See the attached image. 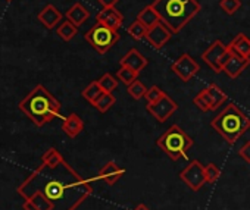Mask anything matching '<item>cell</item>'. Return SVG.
Returning <instances> with one entry per match:
<instances>
[{
  "instance_id": "obj_1",
  "label": "cell",
  "mask_w": 250,
  "mask_h": 210,
  "mask_svg": "<svg viewBox=\"0 0 250 210\" xmlns=\"http://www.w3.org/2000/svg\"><path fill=\"white\" fill-rule=\"evenodd\" d=\"M17 191L25 200L43 194L52 203V210H75L93 194V187L63 160L56 166L42 162Z\"/></svg>"
},
{
  "instance_id": "obj_2",
  "label": "cell",
  "mask_w": 250,
  "mask_h": 210,
  "mask_svg": "<svg viewBox=\"0 0 250 210\" xmlns=\"http://www.w3.org/2000/svg\"><path fill=\"white\" fill-rule=\"evenodd\" d=\"M18 106L37 127H43L58 118L62 108L61 101L42 84L36 85Z\"/></svg>"
},
{
  "instance_id": "obj_3",
  "label": "cell",
  "mask_w": 250,
  "mask_h": 210,
  "mask_svg": "<svg viewBox=\"0 0 250 210\" xmlns=\"http://www.w3.org/2000/svg\"><path fill=\"white\" fill-rule=\"evenodd\" d=\"M153 6L172 33H180L200 12L197 0H156Z\"/></svg>"
},
{
  "instance_id": "obj_4",
  "label": "cell",
  "mask_w": 250,
  "mask_h": 210,
  "mask_svg": "<svg viewBox=\"0 0 250 210\" xmlns=\"http://www.w3.org/2000/svg\"><path fill=\"white\" fill-rule=\"evenodd\" d=\"M210 127L228 144H234L250 128V118L234 103H229L219 115L212 119Z\"/></svg>"
},
{
  "instance_id": "obj_5",
  "label": "cell",
  "mask_w": 250,
  "mask_h": 210,
  "mask_svg": "<svg viewBox=\"0 0 250 210\" xmlns=\"http://www.w3.org/2000/svg\"><path fill=\"white\" fill-rule=\"evenodd\" d=\"M158 147L172 160L187 157V152L193 146V138L184 133L178 125H171L156 141Z\"/></svg>"
},
{
  "instance_id": "obj_6",
  "label": "cell",
  "mask_w": 250,
  "mask_h": 210,
  "mask_svg": "<svg viewBox=\"0 0 250 210\" xmlns=\"http://www.w3.org/2000/svg\"><path fill=\"white\" fill-rule=\"evenodd\" d=\"M85 41L100 55L107 53L121 38L118 30H113L104 24L97 22L84 36Z\"/></svg>"
},
{
  "instance_id": "obj_7",
  "label": "cell",
  "mask_w": 250,
  "mask_h": 210,
  "mask_svg": "<svg viewBox=\"0 0 250 210\" xmlns=\"http://www.w3.org/2000/svg\"><path fill=\"white\" fill-rule=\"evenodd\" d=\"M229 56V49L225 46L221 40L213 41L202 55V59L208 63L210 69H213L216 74L222 72V66L225 65L227 59Z\"/></svg>"
},
{
  "instance_id": "obj_8",
  "label": "cell",
  "mask_w": 250,
  "mask_h": 210,
  "mask_svg": "<svg viewBox=\"0 0 250 210\" xmlns=\"http://www.w3.org/2000/svg\"><path fill=\"white\" fill-rule=\"evenodd\" d=\"M180 179L191 190V191H199L203 188L206 184V176H205V166L199 160H191L181 172H180Z\"/></svg>"
},
{
  "instance_id": "obj_9",
  "label": "cell",
  "mask_w": 250,
  "mask_h": 210,
  "mask_svg": "<svg viewBox=\"0 0 250 210\" xmlns=\"http://www.w3.org/2000/svg\"><path fill=\"white\" fill-rule=\"evenodd\" d=\"M178 109V104L168 95L165 94L161 100L156 103H147V112L158 121V122H165L167 119L171 118V115Z\"/></svg>"
},
{
  "instance_id": "obj_10",
  "label": "cell",
  "mask_w": 250,
  "mask_h": 210,
  "mask_svg": "<svg viewBox=\"0 0 250 210\" xmlns=\"http://www.w3.org/2000/svg\"><path fill=\"white\" fill-rule=\"evenodd\" d=\"M171 69L180 79H183L184 82H188L191 78L197 75L200 68H199V63L190 55L184 53L171 65Z\"/></svg>"
},
{
  "instance_id": "obj_11",
  "label": "cell",
  "mask_w": 250,
  "mask_h": 210,
  "mask_svg": "<svg viewBox=\"0 0 250 210\" xmlns=\"http://www.w3.org/2000/svg\"><path fill=\"white\" fill-rule=\"evenodd\" d=\"M172 31L161 21L159 24H156L155 27L149 28L147 30V34H146V40L155 47V49H161L164 47L172 37Z\"/></svg>"
},
{
  "instance_id": "obj_12",
  "label": "cell",
  "mask_w": 250,
  "mask_h": 210,
  "mask_svg": "<svg viewBox=\"0 0 250 210\" xmlns=\"http://www.w3.org/2000/svg\"><path fill=\"white\" fill-rule=\"evenodd\" d=\"M250 65V57H243L229 52V56L222 66V72H225L229 78H237L243 74V71Z\"/></svg>"
},
{
  "instance_id": "obj_13",
  "label": "cell",
  "mask_w": 250,
  "mask_h": 210,
  "mask_svg": "<svg viewBox=\"0 0 250 210\" xmlns=\"http://www.w3.org/2000/svg\"><path fill=\"white\" fill-rule=\"evenodd\" d=\"M125 175V169H122L116 162L109 160L103 165V168L99 171V175L96 176V179L106 182L107 185H113L116 181H119L122 176Z\"/></svg>"
},
{
  "instance_id": "obj_14",
  "label": "cell",
  "mask_w": 250,
  "mask_h": 210,
  "mask_svg": "<svg viewBox=\"0 0 250 210\" xmlns=\"http://www.w3.org/2000/svg\"><path fill=\"white\" fill-rule=\"evenodd\" d=\"M96 21L100 22V24H104V25H107V27H110L113 30H119V27L124 22V17L116 8H103L97 14Z\"/></svg>"
},
{
  "instance_id": "obj_15",
  "label": "cell",
  "mask_w": 250,
  "mask_h": 210,
  "mask_svg": "<svg viewBox=\"0 0 250 210\" xmlns=\"http://www.w3.org/2000/svg\"><path fill=\"white\" fill-rule=\"evenodd\" d=\"M39 21L49 30L58 27V24L62 22V14L59 9L53 5H46L40 12H39Z\"/></svg>"
},
{
  "instance_id": "obj_16",
  "label": "cell",
  "mask_w": 250,
  "mask_h": 210,
  "mask_svg": "<svg viewBox=\"0 0 250 210\" xmlns=\"http://www.w3.org/2000/svg\"><path fill=\"white\" fill-rule=\"evenodd\" d=\"M121 66H127L140 74V71H143L147 66V59L137 49H131L121 59Z\"/></svg>"
},
{
  "instance_id": "obj_17",
  "label": "cell",
  "mask_w": 250,
  "mask_h": 210,
  "mask_svg": "<svg viewBox=\"0 0 250 210\" xmlns=\"http://www.w3.org/2000/svg\"><path fill=\"white\" fill-rule=\"evenodd\" d=\"M62 130L63 133L71 137V138H75L78 137L83 130H84V122L83 119L77 115V114H71L68 115L66 118H63V122H62Z\"/></svg>"
},
{
  "instance_id": "obj_18",
  "label": "cell",
  "mask_w": 250,
  "mask_h": 210,
  "mask_svg": "<svg viewBox=\"0 0 250 210\" xmlns=\"http://www.w3.org/2000/svg\"><path fill=\"white\" fill-rule=\"evenodd\" d=\"M228 49L234 55H238V56H243V57H250V38L246 37V34L240 33L228 44Z\"/></svg>"
},
{
  "instance_id": "obj_19",
  "label": "cell",
  "mask_w": 250,
  "mask_h": 210,
  "mask_svg": "<svg viewBox=\"0 0 250 210\" xmlns=\"http://www.w3.org/2000/svg\"><path fill=\"white\" fill-rule=\"evenodd\" d=\"M88 18H90V12H88V9L84 8L81 3H74V5L68 9V12H66V19L71 21V22H72L74 25H77V27L83 25Z\"/></svg>"
},
{
  "instance_id": "obj_20",
  "label": "cell",
  "mask_w": 250,
  "mask_h": 210,
  "mask_svg": "<svg viewBox=\"0 0 250 210\" xmlns=\"http://www.w3.org/2000/svg\"><path fill=\"white\" fill-rule=\"evenodd\" d=\"M137 21H140L145 27L152 28V27H155L156 24L161 22V17H159L158 11L155 9V6H153V5H149V6L143 8V9L139 12Z\"/></svg>"
},
{
  "instance_id": "obj_21",
  "label": "cell",
  "mask_w": 250,
  "mask_h": 210,
  "mask_svg": "<svg viewBox=\"0 0 250 210\" xmlns=\"http://www.w3.org/2000/svg\"><path fill=\"white\" fill-rule=\"evenodd\" d=\"M205 90H206V93H208V95H209V98H210V101L213 104V109H218L221 104H224L225 100L228 98L227 94L216 84H210Z\"/></svg>"
},
{
  "instance_id": "obj_22",
  "label": "cell",
  "mask_w": 250,
  "mask_h": 210,
  "mask_svg": "<svg viewBox=\"0 0 250 210\" xmlns=\"http://www.w3.org/2000/svg\"><path fill=\"white\" fill-rule=\"evenodd\" d=\"M56 33H58V36L63 40V41H71L75 36H77V33H78V27L77 25H74L71 21H63V22H61L59 25H58V28H56Z\"/></svg>"
},
{
  "instance_id": "obj_23",
  "label": "cell",
  "mask_w": 250,
  "mask_h": 210,
  "mask_svg": "<svg viewBox=\"0 0 250 210\" xmlns=\"http://www.w3.org/2000/svg\"><path fill=\"white\" fill-rule=\"evenodd\" d=\"M115 101H116V98H115V95L112 94V93H102L100 94V97L93 103V106L100 112V114H106L113 104H115Z\"/></svg>"
},
{
  "instance_id": "obj_24",
  "label": "cell",
  "mask_w": 250,
  "mask_h": 210,
  "mask_svg": "<svg viewBox=\"0 0 250 210\" xmlns=\"http://www.w3.org/2000/svg\"><path fill=\"white\" fill-rule=\"evenodd\" d=\"M103 93V90L100 88V85H99V81H91L83 91H81V95L88 101V103H94L99 97H100V94Z\"/></svg>"
},
{
  "instance_id": "obj_25",
  "label": "cell",
  "mask_w": 250,
  "mask_h": 210,
  "mask_svg": "<svg viewBox=\"0 0 250 210\" xmlns=\"http://www.w3.org/2000/svg\"><path fill=\"white\" fill-rule=\"evenodd\" d=\"M193 103L197 106V109L202 111V112L215 111V109H213V104H212V101H210V98H209V95H208V93H206V90H202V91L194 97Z\"/></svg>"
},
{
  "instance_id": "obj_26",
  "label": "cell",
  "mask_w": 250,
  "mask_h": 210,
  "mask_svg": "<svg viewBox=\"0 0 250 210\" xmlns=\"http://www.w3.org/2000/svg\"><path fill=\"white\" fill-rule=\"evenodd\" d=\"M127 91H128V94H130L134 100H140V98H143V97L146 95L147 87H146L142 81L136 79L133 84L127 85Z\"/></svg>"
},
{
  "instance_id": "obj_27",
  "label": "cell",
  "mask_w": 250,
  "mask_h": 210,
  "mask_svg": "<svg viewBox=\"0 0 250 210\" xmlns=\"http://www.w3.org/2000/svg\"><path fill=\"white\" fill-rule=\"evenodd\" d=\"M116 75H118L121 82H124L125 85H130V84H133L137 79L139 72H136V71H133V69H130L127 66H121Z\"/></svg>"
},
{
  "instance_id": "obj_28",
  "label": "cell",
  "mask_w": 250,
  "mask_h": 210,
  "mask_svg": "<svg viewBox=\"0 0 250 210\" xmlns=\"http://www.w3.org/2000/svg\"><path fill=\"white\" fill-rule=\"evenodd\" d=\"M42 162L46 163V165H50V166H56V165H59V163L63 162V157H62V154H61L55 147H50V149L46 150V153L43 154Z\"/></svg>"
},
{
  "instance_id": "obj_29",
  "label": "cell",
  "mask_w": 250,
  "mask_h": 210,
  "mask_svg": "<svg viewBox=\"0 0 250 210\" xmlns=\"http://www.w3.org/2000/svg\"><path fill=\"white\" fill-rule=\"evenodd\" d=\"M147 27H145L140 21H134L128 28H127V31H128V34L134 38V40H142V38H146V34H147Z\"/></svg>"
},
{
  "instance_id": "obj_30",
  "label": "cell",
  "mask_w": 250,
  "mask_h": 210,
  "mask_svg": "<svg viewBox=\"0 0 250 210\" xmlns=\"http://www.w3.org/2000/svg\"><path fill=\"white\" fill-rule=\"evenodd\" d=\"M97 81H99L100 88H102L104 93H112V91L118 87L116 78H115L113 75H110V74H103Z\"/></svg>"
},
{
  "instance_id": "obj_31",
  "label": "cell",
  "mask_w": 250,
  "mask_h": 210,
  "mask_svg": "<svg viewBox=\"0 0 250 210\" xmlns=\"http://www.w3.org/2000/svg\"><path fill=\"white\" fill-rule=\"evenodd\" d=\"M205 176L208 184H215L221 176V169L215 163H208L205 166Z\"/></svg>"
},
{
  "instance_id": "obj_32",
  "label": "cell",
  "mask_w": 250,
  "mask_h": 210,
  "mask_svg": "<svg viewBox=\"0 0 250 210\" xmlns=\"http://www.w3.org/2000/svg\"><path fill=\"white\" fill-rule=\"evenodd\" d=\"M219 6L227 15H234L241 8V2L240 0H221Z\"/></svg>"
},
{
  "instance_id": "obj_33",
  "label": "cell",
  "mask_w": 250,
  "mask_h": 210,
  "mask_svg": "<svg viewBox=\"0 0 250 210\" xmlns=\"http://www.w3.org/2000/svg\"><path fill=\"white\" fill-rule=\"evenodd\" d=\"M28 200H31L34 204H36V207L39 209V210H52V203L43 195V194H40V192H37V194H34L31 198H28Z\"/></svg>"
},
{
  "instance_id": "obj_34",
  "label": "cell",
  "mask_w": 250,
  "mask_h": 210,
  "mask_svg": "<svg viewBox=\"0 0 250 210\" xmlns=\"http://www.w3.org/2000/svg\"><path fill=\"white\" fill-rule=\"evenodd\" d=\"M165 95V93L158 87V85H152L150 88H147V93L145 95V98L147 100V103H156L158 100H161Z\"/></svg>"
},
{
  "instance_id": "obj_35",
  "label": "cell",
  "mask_w": 250,
  "mask_h": 210,
  "mask_svg": "<svg viewBox=\"0 0 250 210\" xmlns=\"http://www.w3.org/2000/svg\"><path fill=\"white\" fill-rule=\"evenodd\" d=\"M238 156H240L243 160H246L247 163H250V141H247V143L238 150Z\"/></svg>"
},
{
  "instance_id": "obj_36",
  "label": "cell",
  "mask_w": 250,
  "mask_h": 210,
  "mask_svg": "<svg viewBox=\"0 0 250 210\" xmlns=\"http://www.w3.org/2000/svg\"><path fill=\"white\" fill-rule=\"evenodd\" d=\"M119 2V0H99V3L103 8H115V5Z\"/></svg>"
},
{
  "instance_id": "obj_37",
  "label": "cell",
  "mask_w": 250,
  "mask_h": 210,
  "mask_svg": "<svg viewBox=\"0 0 250 210\" xmlns=\"http://www.w3.org/2000/svg\"><path fill=\"white\" fill-rule=\"evenodd\" d=\"M22 207H24V210H39V209L36 207V204H34L31 200H25Z\"/></svg>"
},
{
  "instance_id": "obj_38",
  "label": "cell",
  "mask_w": 250,
  "mask_h": 210,
  "mask_svg": "<svg viewBox=\"0 0 250 210\" xmlns=\"http://www.w3.org/2000/svg\"><path fill=\"white\" fill-rule=\"evenodd\" d=\"M133 210H150L146 204H137Z\"/></svg>"
},
{
  "instance_id": "obj_39",
  "label": "cell",
  "mask_w": 250,
  "mask_h": 210,
  "mask_svg": "<svg viewBox=\"0 0 250 210\" xmlns=\"http://www.w3.org/2000/svg\"><path fill=\"white\" fill-rule=\"evenodd\" d=\"M8 2H11V0H8Z\"/></svg>"
}]
</instances>
